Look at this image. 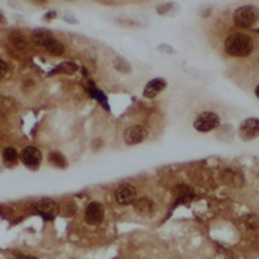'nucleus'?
<instances>
[{
  "label": "nucleus",
  "instance_id": "nucleus-2",
  "mask_svg": "<svg viewBox=\"0 0 259 259\" xmlns=\"http://www.w3.org/2000/svg\"><path fill=\"white\" fill-rule=\"evenodd\" d=\"M32 39L35 44L46 48L53 56H61L64 53V46L57 38H54L51 32H48L46 29H35L32 32Z\"/></svg>",
  "mask_w": 259,
  "mask_h": 259
},
{
  "label": "nucleus",
  "instance_id": "nucleus-12",
  "mask_svg": "<svg viewBox=\"0 0 259 259\" xmlns=\"http://www.w3.org/2000/svg\"><path fill=\"white\" fill-rule=\"evenodd\" d=\"M134 211L140 215H150L154 211V202L149 198H137L133 204Z\"/></svg>",
  "mask_w": 259,
  "mask_h": 259
},
{
  "label": "nucleus",
  "instance_id": "nucleus-5",
  "mask_svg": "<svg viewBox=\"0 0 259 259\" xmlns=\"http://www.w3.org/2000/svg\"><path fill=\"white\" fill-rule=\"evenodd\" d=\"M220 125V118L215 112H201L194 121V128L200 133H208Z\"/></svg>",
  "mask_w": 259,
  "mask_h": 259
},
{
  "label": "nucleus",
  "instance_id": "nucleus-7",
  "mask_svg": "<svg viewBox=\"0 0 259 259\" xmlns=\"http://www.w3.org/2000/svg\"><path fill=\"white\" fill-rule=\"evenodd\" d=\"M239 137L243 142H249L259 137V118H247L239 127Z\"/></svg>",
  "mask_w": 259,
  "mask_h": 259
},
{
  "label": "nucleus",
  "instance_id": "nucleus-13",
  "mask_svg": "<svg viewBox=\"0 0 259 259\" xmlns=\"http://www.w3.org/2000/svg\"><path fill=\"white\" fill-rule=\"evenodd\" d=\"M2 156H3V162L8 166L15 165V163L18 162V159H21V154H18V152H16L13 147H6V149H3Z\"/></svg>",
  "mask_w": 259,
  "mask_h": 259
},
{
  "label": "nucleus",
  "instance_id": "nucleus-6",
  "mask_svg": "<svg viewBox=\"0 0 259 259\" xmlns=\"http://www.w3.org/2000/svg\"><path fill=\"white\" fill-rule=\"evenodd\" d=\"M114 198L119 205H130L137 200V191L130 184H121L114 191Z\"/></svg>",
  "mask_w": 259,
  "mask_h": 259
},
{
  "label": "nucleus",
  "instance_id": "nucleus-16",
  "mask_svg": "<svg viewBox=\"0 0 259 259\" xmlns=\"http://www.w3.org/2000/svg\"><path fill=\"white\" fill-rule=\"evenodd\" d=\"M0 67H2V76H5V74H6V71H8V67H6V63H5L3 60L0 61Z\"/></svg>",
  "mask_w": 259,
  "mask_h": 259
},
{
  "label": "nucleus",
  "instance_id": "nucleus-11",
  "mask_svg": "<svg viewBox=\"0 0 259 259\" xmlns=\"http://www.w3.org/2000/svg\"><path fill=\"white\" fill-rule=\"evenodd\" d=\"M166 88V80L162 77H156L152 79L150 82L146 84L144 91H143V96L147 98V99H153L157 95L160 94L163 89Z\"/></svg>",
  "mask_w": 259,
  "mask_h": 259
},
{
  "label": "nucleus",
  "instance_id": "nucleus-14",
  "mask_svg": "<svg viewBox=\"0 0 259 259\" xmlns=\"http://www.w3.org/2000/svg\"><path fill=\"white\" fill-rule=\"evenodd\" d=\"M48 160H50V163H53L57 167H66L67 166V162H66L64 156L61 153H57V152H53V153L48 154Z\"/></svg>",
  "mask_w": 259,
  "mask_h": 259
},
{
  "label": "nucleus",
  "instance_id": "nucleus-15",
  "mask_svg": "<svg viewBox=\"0 0 259 259\" xmlns=\"http://www.w3.org/2000/svg\"><path fill=\"white\" fill-rule=\"evenodd\" d=\"M15 256H16V259H36L34 256H31V255H25V253H21V252H15Z\"/></svg>",
  "mask_w": 259,
  "mask_h": 259
},
{
  "label": "nucleus",
  "instance_id": "nucleus-10",
  "mask_svg": "<svg viewBox=\"0 0 259 259\" xmlns=\"http://www.w3.org/2000/svg\"><path fill=\"white\" fill-rule=\"evenodd\" d=\"M84 220L88 224H99L104 220V207L101 202H96L92 201L88 207H86V211H84Z\"/></svg>",
  "mask_w": 259,
  "mask_h": 259
},
{
  "label": "nucleus",
  "instance_id": "nucleus-9",
  "mask_svg": "<svg viewBox=\"0 0 259 259\" xmlns=\"http://www.w3.org/2000/svg\"><path fill=\"white\" fill-rule=\"evenodd\" d=\"M21 160H22V163L25 166L35 169V167L41 165V160H42L41 150L34 147V146H28V147H25L24 150L21 152Z\"/></svg>",
  "mask_w": 259,
  "mask_h": 259
},
{
  "label": "nucleus",
  "instance_id": "nucleus-3",
  "mask_svg": "<svg viewBox=\"0 0 259 259\" xmlns=\"http://www.w3.org/2000/svg\"><path fill=\"white\" fill-rule=\"evenodd\" d=\"M258 19V9L255 6H242L233 13V21L237 26L250 28Z\"/></svg>",
  "mask_w": 259,
  "mask_h": 259
},
{
  "label": "nucleus",
  "instance_id": "nucleus-4",
  "mask_svg": "<svg viewBox=\"0 0 259 259\" xmlns=\"http://www.w3.org/2000/svg\"><path fill=\"white\" fill-rule=\"evenodd\" d=\"M34 211L38 215H41L44 220H54L60 212V207L59 204L51 198H41L35 202Z\"/></svg>",
  "mask_w": 259,
  "mask_h": 259
},
{
  "label": "nucleus",
  "instance_id": "nucleus-17",
  "mask_svg": "<svg viewBox=\"0 0 259 259\" xmlns=\"http://www.w3.org/2000/svg\"><path fill=\"white\" fill-rule=\"evenodd\" d=\"M255 95H256V96H258V98H259V84H258V86H256V89H255Z\"/></svg>",
  "mask_w": 259,
  "mask_h": 259
},
{
  "label": "nucleus",
  "instance_id": "nucleus-8",
  "mask_svg": "<svg viewBox=\"0 0 259 259\" xmlns=\"http://www.w3.org/2000/svg\"><path fill=\"white\" fill-rule=\"evenodd\" d=\"M149 133L143 125H131L124 131V142L128 146H136L147 139Z\"/></svg>",
  "mask_w": 259,
  "mask_h": 259
},
{
  "label": "nucleus",
  "instance_id": "nucleus-1",
  "mask_svg": "<svg viewBox=\"0 0 259 259\" xmlns=\"http://www.w3.org/2000/svg\"><path fill=\"white\" fill-rule=\"evenodd\" d=\"M224 51L233 57H246L253 51V41L249 35L236 32L226 38Z\"/></svg>",
  "mask_w": 259,
  "mask_h": 259
}]
</instances>
